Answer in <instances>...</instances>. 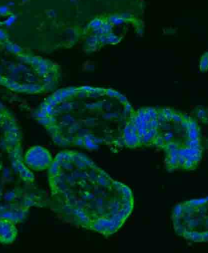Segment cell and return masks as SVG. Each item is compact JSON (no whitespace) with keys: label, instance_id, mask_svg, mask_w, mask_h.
<instances>
[{"label":"cell","instance_id":"1","mask_svg":"<svg viewBox=\"0 0 208 253\" xmlns=\"http://www.w3.org/2000/svg\"><path fill=\"white\" fill-rule=\"evenodd\" d=\"M54 159L49 151L40 145L31 147L25 154V162L31 170L42 171L49 169Z\"/></svg>","mask_w":208,"mask_h":253},{"label":"cell","instance_id":"2","mask_svg":"<svg viewBox=\"0 0 208 253\" xmlns=\"http://www.w3.org/2000/svg\"><path fill=\"white\" fill-rule=\"evenodd\" d=\"M18 229L15 222L9 218H0V243L10 245L15 242Z\"/></svg>","mask_w":208,"mask_h":253},{"label":"cell","instance_id":"3","mask_svg":"<svg viewBox=\"0 0 208 253\" xmlns=\"http://www.w3.org/2000/svg\"><path fill=\"white\" fill-rule=\"evenodd\" d=\"M208 53L206 52L205 54H204L200 60V70L202 72H204L207 70L208 67Z\"/></svg>","mask_w":208,"mask_h":253},{"label":"cell","instance_id":"4","mask_svg":"<svg viewBox=\"0 0 208 253\" xmlns=\"http://www.w3.org/2000/svg\"><path fill=\"white\" fill-rule=\"evenodd\" d=\"M120 42V39L112 33H108L106 36V43L116 44Z\"/></svg>","mask_w":208,"mask_h":253},{"label":"cell","instance_id":"5","mask_svg":"<svg viewBox=\"0 0 208 253\" xmlns=\"http://www.w3.org/2000/svg\"><path fill=\"white\" fill-rule=\"evenodd\" d=\"M108 21L114 25H120L123 23L125 21V20L121 16L114 15V16L109 17Z\"/></svg>","mask_w":208,"mask_h":253},{"label":"cell","instance_id":"6","mask_svg":"<svg viewBox=\"0 0 208 253\" xmlns=\"http://www.w3.org/2000/svg\"><path fill=\"white\" fill-rule=\"evenodd\" d=\"M103 23V21H102V20H101L100 18H95L90 22V27L92 28L94 31V30L98 29L100 28H101V26H102Z\"/></svg>","mask_w":208,"mask_h":253},{"label":"cell","instance_id":"7","mask_svg":"<svg viewBox=\"0 0 208 253\" xmlns=\"http://www.w3.org/2000/svg\"><path fill=\"white\" fill-rule=\"evenodd\" d=\"M188 130V136L189 140H194L198 138L199 132L197 129H187Z\"/></svg>","mask_w":208,"mask_h":253},{"label":"cell","instance_id":"8","mask_svg":"<svg viewBox=\"0 0 208 253\" xmlns=\"http://www.w3.org/2000/svg\"><path fill=\"white\" fill-rule=\"evenodd\" d=\"M190 239L192 240L194 242H203L202 233H200V232H196V231L192 232Z\"/></svg>","mask_w":208,"mask_h":253},{"label":"cell","instance_id":"9","mask_svg":"<svg viewBox=\"0 0 208 253\" xmlns=\"http://www.w3.org/2000/svg\"><path fill=\"white\" fill-rule=\"evenodd\" d=\"M182 211H183V208H182V206L181 204L177 205L175 207L174 211H173L174 216L180 218L182 216V214H183Z\"/></svg>","mask_w":208,"mask_h":253},{"label":"cell","instance_id":"10","mask_svg":"<svg viewBox=\"0 0 208 253\" xmlns=\"http://www.w3.org/2000/svg\"><path fill=\"white\" fill-rule=\"evenodd\" d=\"M164 139L163 137H156L154 138L153 140V143L158 147H161V146H164L165 143H164Z\"/></svg>","mask_w":208,"mask_h":253},{"label":"cell","instance_id":"11","mask_svg":"<svg viewBox=\"0 0 208 253\" xmlns=\"http://www.w3.org/2000/svg\"><path fill=\"white\" fill-rule=\"evenodd\" d=\"M145 111L149 113L150 115L151 120H157L158 118V112H156V111L153 109V108H147L145 109Z\"/></svg>","mask_w":208,"mask_h":253},{"label":"cell","instance_id":"12","mask_svg":"<svg viewBox=\"0 0 208 253\" xmlns=\"http://www.w3.org/2000/svg\"><path fill=\"white\" fill-rule=\"evenodd\" d=\"M162 112L164 115L167 121H170L171 120V116L173 114V112L170 109H164L162 111Z\"/></svg>","mask_w":208,"mask_h":253},{"label":"cell","instance_id":"13","mask_svg":"<svg viewBox=\"0 0 208 253\" xmlns=\"http://www.w3.org/2000/svg\"><path fill=\"white\" fill-rule=\"evenodd\" d=\"M194 164H195V162L194 161H192L190 159H186L182 168L186 169H193Z\"/></svg>","mask_w":208,"mask_h":253},{"label":"cell","instance_id":"14","mask_svg":"<svg viewBox=\"0 0 208 253\" xmlns=\"http://www.w3.org/2000/svg\"><path fill=\"white\" fill-rule=\"evenodd\" d=\"M171 120L176 123H181L182 120V117L179 114H176V113H173L172 116H171Z\"/></svg>","mask_w":208,"mask_h":253},{"label":"cell","instance_id":"15","mask_svg":"<svg viewBox=\"0 0 208 253\" xmlns=\"http://www.w3.org/2000/svg\"><path fill=\"white\" fill-rule=\"evenodd\" d=\"M166 148L168 150H173V149H178L179 146L176 143L171 142H169L166 145Z\"/></svg>","mask_w":208,"mask_h":253},{"label":"cell","instance_id":"16","mask_svg":"<svg viewBox=\"0 0 208 253\" xmlns=\"http://www.w3.org/2000/svg\"><path fill=\"white\" fill-rule=\"evenodd\" d=\"M186 161V158H184V156H178V167H183L184 164L185 163Z\"/></svg>","mask_w":208,"mask_h":253},{"label":"cell","instance_id":"17","mask_svg":"<svg viewBox=\"0 0 208 253\" xmlns=\"http://www.w3.org/2000/svg\"><path fill=\"white\" fill-rule=\"evenodd\" d=\"M200 139L198 138L195 140H190L189 141V148H192L194 146H196L197 145H200Z\"/></svg>","mask_w":208,"mask_h":253},{"label":"cell","instance_id":"18","mask_svg":"<svg viewBox=\"0 0 208 253\" xmlns=\"http://www.w3.org/2000/svg\"><path fill=\"white\" fill-rule=\"evenodd\" d=\"M176 156H178V149H173V150H169L168 156V158H171V157Z\"/></svg>","mask_w":208,"mask_h":253},{"label":"cell","instance_id":"19","mask_svg":"<svg viewBox=\"0 0 208 253\" xmlns=\"http://www.w3.org/2000/svg\"><path fill=\"white\" fill-rule=\"evenodd\" d=\"M157 120L159 122H164L167 121L166 119V117L164 116V115L163 114V113L161 112V113H158V118Z\"/></svg>","mask_w":208,"mask_h":253},{"label":"cell","instance_id":"20","mask_svg":"<svg viewBox=\"0 0 208 253\" xmlns=\"http://www.w3.org/2000/svg\"><path fill=\"white\" fill-rule=\"evenodd\" d=\"M187 203L189 204L190 206H192V207H198L200 205L199 204V201L198 200H191L189 202H187Z\"/></svg>","mask_w":208,"mask_h":253},{"label":"cell","instance_id":"21","mask_svg":"<svg viewBox=\"0 0 208 253\" xmlns=\"http://www.w3.org/2000/svg\"><path fill=\"white\" fill-rule=\"evenodd\" d=\"M206 113L205 111L203 109H200L198 112V114H197L198 117L200 119H204L206 117Z\"/></svg>","mask_w":208,"mask_h":253},{"label":"cell","instance_id":"22","mask_svg":"<svg viewBox=\"0 0 208 253\" xmlns=\"http://www.w3.org/2000/svg\"><path fill=\"white\" fill-rule=\"evenodd\" d=\"M198 128L197 123L195 121H189V127L187 129H197Z\"/></svg>","mask_w":208,"mask_h":253},{"label":"cell","instance_id":"23","mask_svg":"<svg viewBox=\"0 0 208 253\" xmlns=\"http://www.w3.org/2000/svg\"><path fill=\"white\" fill-rule=\"evenodd\" d=\"M105 93L107 95L111 97H114V94H115V90H114L112 88H108L105 90Z\"/></svg>","mask_w":208,"mask_h":253},{"label":"cell","instance_id":"24","mask_svg":"<svg viewBox=\"0 0 208 253\" xmlns=\"http://www.w3.org/2000/svg\"><path fill=\"white\" fill-rule=\"evenodd\" d=\"M150 123L152 128L158 129V127H159V122L158 121V120H151Z\"/></svg>","mask_w":208,"mask_h":253},{"label":"cell","instance_id":"25","mask_svg":"<svg viewBox=\"0 0 208 253\" xmlns=\"http://www.w3.org/2000/svg\"><path fill=\"white\" fill-rule=\"evenodd\" d=\"M148 132H149V133L150 134L151 136L153 138H155V137H156V135H157V134H158L157 129H155V128L151 129L150 130H148Z\"/></svg>","mask_w":208,"mask_h":253},{"label":"cell","instance_id":"26","mask_svg":"<svg viewBox=\"0 0 208 253\" xmlns=\"http://www.w3.org/2000/svg\"><path fill=\"white\" fill-rule=\"evenodd\" d=\"M151 119L150 115L149 114L148 112H147L145 111V114H144V120L147 122H149L151 121Z\"/></svg>","mask_w":208,"mask_h":253},{"label":"cell","instance_id":"27","mask_svg":"<svg viewBox=\"0 0 208 253\" xmlns=\"http://www.w3.org/2000/svg\"><path fill=\"white\" fill-rule=\"evenodd\" d=\"M189 120H183V119H182V122H181V126H182V127L183 128H184V129H188V127H189Z\"/></svg>","mask_w":208,"mask_h":253},{"label":"cell","instance_id":"28","mask_svg":"<svg viewBox=\"0 0 208 253\" xmlns=\"http://www.w3.org/2000/svg\"><path fill=\"white\" fill-rule=\"evenodd\" d=\"M118 98H119V101H120L122 103H123V104H125V103H126L128 102L127 99H126V97H125V96H124V95H121Z\"/></svg>","mask_w":208,"mask_h":253},{"label":"cell","instance_id":"29","mask_svg":"<svg viewBox=\"0 0 208 253\" xmlns=\"http://www.w3.org/2000/svg\"><path fill=\"white\" fill-rule=\"evenodd\" d=\"M190 235H191V232H189V231H184L183 232V236L187 239H190Z\"/></svg>","mask_w":208,"mask_h":253},{"label":"cell","instance_id":"30","mask_svg":"<svg viewBox=\"0 0 208 253\" xmlns=\"http://www.w3.org/2000/svg\"><path fill=\"white\" fill-rule=\"evenodd\" d=\"M202 235L203 242H207L208 241V232H204L202 233Z\"/></svg>","mask_w":208,"mask_h":253},{"label":"cell","instance_id":"31","mask_svg":"<svg viewBox=\"0 0 208 253\" xmlns=\"http://www.w3.org/2000/svg\"><path fill=\"white\" fill-rule=\"evenodd\" d=\"M125 110L128 112H129L132 110V107L131 106V104L129 103H128V102L126 103H125Z\"/></svg>","mask_w":208,"mask_h":253},{"label":"cell","instance_id":"32","mask_svg":"<svg viewBox=\"0 0 208 253\" xmlns=\"http://www.w3.org/2000/svg\"><path fill=\"white\" fill-rule=\"evenodd\" d=\"M199 201V204L200 206L205 204L206 202H207V198L206 199H201V200H198Z\"/></svg>","mask_w":208,"mask_h":253},{"label":"cell","instance_id":"33","mask_svg":"<svg viewBox=\"0 0 208 253\" xmlns=\"http://www.w3.org/2000/svg\"><path fill=\"white\" fill-rule=\"evenodd\" d=\"M121 95V94L119 92V91H115V94H114V97H116V98H119L120 96Z\"/></svg>","mask_w":208,"mask_h":253}]
</instances>
